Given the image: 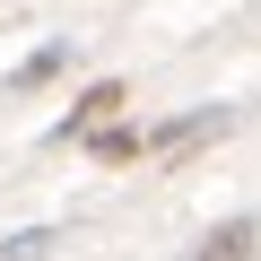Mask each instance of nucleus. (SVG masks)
<instances>
[{
	"mask_svg": "<svg viewBox=\"0 0 261 261\" xmlns=\"http://www.w3.org/2000/svg\"><path fill=\"white\" fill-rule=\"evenodd\" d=\"M261 252V218H226V226H209L183 261H252Z\"/></svg>",
	"mask_w": 261,
	"mask_h": 261,
	"instance_id": "obj_1",
	"label": "nucleus"
},
{
	"mask_svg": "<svg viewBox=\"0 0 261 261\" xmlns=\"http://www.w3.org/2000/svg\"><path fill=\"white\" fill-rule=\"evenodd\" d=\"M113 105H122V79H96V87L53 122V140H87V130H105V113H113Z\"/></svg>",
	"mask_w": 261,
	"mask_h": 261,
	"instance_id": "obj_2",
	"label": "nucleus"
},
{
	"mask_svg": "<svg viewBox=\"0 0 261 261\" xmlns=\"http://www.w3.org/2000/svg\"><path fill=\"white\" fill-rule=\"evenodd\" d=\"M148 148H157V130H130V122L96 130V157H105V166H130V157H148Z\"/></svg>",
	"mask_w": 261,
	"mask_h": 261,
	"instance_id": "obj_3",
	"label": "nucleus"
},
{
	"mask_svg": "<svg viewBox=\"0 0 261 261\" xmlns=\"http://www.w3.org/2000/svg\"><path fill=\"white\" fill-rule=\"evenodd\" d=\"M61 61H70V35H53V44H44V53H27V61H18V70H9V87H35V79H53V70H61Z\"/></svg>",
	"mask_w": 261,
	"mask_h": 261,
	"instance_id": "obj_4",
	"label": "nucleus"
},
{
	"mask_svg": "<svg viewBox=\"0 0 261 261\" xmlns=\"http://www.w3.org/2000/svg\"><path fill=\"white\" fill-rule=\"evenodd\" d=\"M44 244H53V226H27V235H9V244H0V261H35Z\"/></svg>",
	"mask_w": 261,
	"mask_h": 261,
	"instance_id": "obj_5",
	"label": "nucleus"
}]
</instances>
